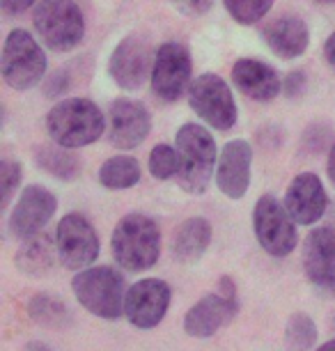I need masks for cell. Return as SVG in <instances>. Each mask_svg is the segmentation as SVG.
<instances>
[{
  "label": "cell",
  "instance_id": "18",
  "mask_svg": "<svg viewBox=\"0 0 335 351\" xmlns=\"http://www.w3.org/2000/svg\"><path fill=\"white\" fill-rule=\"evenodd\" d=\"M239 313V301L223 294H207L184 317V330L190 337H212L225 328Z\"/></svg>",
  "mask_w": 335,
  "mask_h": 351
},
{
  "label": "cell",
  "instance_id": "26",
  "mask_svg": "<svg viewBox=\"0 0 335 351\" xmlns=\"http://www.w3.org/2000/svg\"><path fill=\"white\" fill-rule=\"evenodd\" d=\"M314 342H317V326H314L312 317H308L306 313L292 315L285 326L287 351H312Z\"/></svg>",
  "mask_w": 335,
  "mask_h": 351
},
{
  "label": "cell",
  "instance_id": "4",
  "mask_svg": "<svg viewBox=\"0 0 335 351\" xmlns=\"http://www.w3.org/2000/svg\"><path fill=\"white\" fill-rule=\"evenodd\" d=\"M71 289L88 313L101 319H120L127 301V285L120 271L110 267H90L71 278Z\"/></svg>",
  "mask_w": 335,
  "mask_h": 351
},
{
  "label": "cell",
  "instance_id": "8",
  "mask_svg": "<svg viewBox=\"0 0 335 351\" xmlns=\"http://www.w3.org/2000/svg\"><path fill=\"white\" fill-rule=\"evenodd\" d=\"M58 260L69 271L90 269L99 257V234L83 214H67L60 218L55 230Z\"/></svg>",
  "mask_w": 335,
  "mask_h": 351
},
{
  "label": "cell",
  "instance_id": "39",
  "mask_svg": "<svg viewBox=\"0 0 335 351\" xmlns=\"http://www.w3.org/2000/svg\"><path fill=\"white\" fill-rule=\"evenodd\" d=\"M314 3H321V5H331V3H335V0H314Z\"/></svg>",
  "mask_w": 335,
  "mask_h": 351
},
{
  "label": "cell",
  "instance_id": "13",
  "mask_svg": "<svg viewBox=\"0 0 335 351\" xmlns=\"http://www.w3.org/2000/svg\"><path fill=\"white\" fill-rule=\"evenodd\" d=\"M154 58L142 37H124L108 60V74L122 90H138L145 85L147 74H152Z\"/></svg>",
  "mask_w": 335,
  "mask_h": 351
},
{
  "label": "cell",
  "instance_id": "29",
  "mask_svg": "<svg viewBox=\"0 0 335 351\" xmlns=\"http://www.w3.org/2000/svg\"><path fill=\"white\" fill-rule=\"evenodd\" d=\"M21 165L16 161H12V158H5L3 161V168H0V182H3V209L8 207L10 200L14 197V191L18 189V184H21Z\"/></svg>",
  "mask_w": 335,
  "mask_h": 351
},
{
  "label": "cell",
  "instance_id": "38",
  "mask_svg": "<svg viewBox=\"0 0 335 351\" xmlns=\"http://www.w3.org/2000/svg\"><path fill=\"white\" fill-rule=\"evenodd\" d=\"M314 351H335V340L326 342V344H319V347L314 349Z\"/></svg>",
  "mask_w": 335,
  "mask_h": 351
},
{
  "label": "cell",
  "instance_id": "28",
  "mask_svg": "<svg viewBox=\"0 0 335 351\" xmlns=\"http://www.w3.org/2000/svg\"><path fill=\"white\" fill-rule=\"evenodd\" d=\"M223 5L236 23L253 25L271 10L273 0H223Z\"/></svg>",
  "mask_w": 335,
  "mask_h": 351
},
{
  "label": "cell",
  "instance_id": "16",
  "mask_svg": "<svg viewBox=\"0 0 335 351\" xmlns=\"http://www.w3.org/2000/svg\"><path fill=\"white\" fill-rule=\"evenodd\" d=\"M328 197L324 184L312 172H301L285 191V209L297 225L317 223L326 211Z\"/></svg>",
  "mask_w": 335,
  "mask_h": 351
},
{
  "label": "cell",
  "instance_id": "34",
  "mask_svg": "<svg viewBox=\"0 0 335 351\" xmlns=\"http://www.w3.org/2000/svg\"><path fill=\"white\" fill-rule=\"evenodd\" d=\"M324 58H326V62L335 69V32H331V37L326 39V44H324Z\"/></svg>",
  "mask_w": 335,
  "mask_h": 351
},
{
  "label": "cell",
  "instance_id": "33",
  "mask_svg": "<svg viewBox=\"0 0 335 351\" xmlns=\"http://www.w3.org/2000/svg\"><path fill=\"white\" fill-rule=\"evenodd\" d=\"M35 3H37V0H0V5H3V12H5L8 16L21 14V12L30 10Z\"/></svg>",
  "mask_w": 335,
  "mask_h": 351
},
{
  "label": "cell",
  "instance_id": "11",
  "mask_svg": "<svg viewBox=\"0 0 335 351\" xmlns=\"http://www.w3.org/2000/svg\"><path fill=\"white\" fill-rule=\"evenodd\" d=\"M170 308V285L161 278H145L129 287L124 301V317L131 326L149 330L159 326Z\"/></svg>",
  "mask_w": 335,
  "mask_h": 351
},
{
  "label": "cell",
  "instance_id": "3",
  "mask_svg": "<svg viewBox=\"0 0 335 351\" xmlns=\"http://www.w3.org/2000/svg\"><path fill=\"white\" fill-rule=\"evenodd\" d=\"M177 154H179V172L177 184L186 193H205L212 182L216 165V143L202 124L186 122L177 131Z\"/></svg>",
  "mask_w": 335,
  "mask_h": 351
},
{
  "label": "cell",
  "instance_id": "32",
  "mask_svg": "<svg viewBox=\"0 0 335 351\" xmlns=\"http://www.w3.org/2000/svg\"><path fill=\"white\" fill-rule=\"evenodd\" d=\"M282 88H285L287 97H299L306 88V74L303 71H292V74H287Z\"/></svg>",
  "mask_w": 335,
  "mask_h": 351
},
{
  "label": "cell",
  "instance_id": "7",
  "mask_svg": "<svg viewBox=\"0 0 335 351\" xmlns=\"http://www.w3.org/2000/svg\"><path fill=\"white\" fill-rule=\"evenodd\" d=\"M253 232L260 246L271 257H287L297 248V223L287 214L285 204L273 195H262L253 209Z\"/></svg>",
  "mask_w": 335,
  "mask_h": 351
},
{
  "label": "cell",
  "instance_id": "25",
  "mask_svg": "<svg viewBox=\"0 0 335 351\" xmlns=\"http://www.w3.org/2000/svg\"><path fill=\"white\" fill-rule=\"evenodd\" d=\"M140 163L134 156H110L99 168L101 186L110 191H124L140 182Z\"/></svg>",
  "mask_w": 335,
  "mask_h": 351
},
{
  "label": "cell",
  "instance_id": "9",
  "mask_svg": "<svg viewBox=\"0 0 335 351\" xmlns=\"http://www.w3.org/2000/svg\"><path fill=\"white\" fill-rule=\"evenodd\" d=\"M188 104L198 117L216 131H229L236 124V104L232 90L216 74H202L190 83Z\"/></svg>",
  "mask_w": 335,
  "mask_h": 351
},
{
  "label": "cell",
  "instance_id": "24",
  "mask_svg": "<svg viewBox=\"0 0 335 351\" xmlns=\"http://www.w3.org/2000/svg\"><path fill=\"white\" fill-rule=\"evenodd\" d=\"M28 317L44 328H62L71 322L67 303L51 294H35L28 299Z\"/></svg>",
  "mask_w": 335,
  "mask_h": 351
},
{
  "label": "cell",
  "instance_id": "15",
  "mask_svg": "<svg viewBox=\"0 0 335 351\" xmlns=\"http://www.w3.org/2000/svg\"><path fill=\"white\" fill-rule=\"evenodd\" d=\"M251 161L253 147L248 141H229L221 152L219 168H216V184L219 191L229 200H241L251 186Z\"/></svg>",
  "mask_w": 335,
  "mask_h": 351
},
{
  "label": "cell",
  "instance_id": "17",
  "mask_svg": "<svg viewBox=\"0 0 335 351\" xmlns=\"http://www.w3.org/2000/svg\"><path fill=\"white\" fill-rule=\"evenodd\" d=\"M303 271L314 287L335 289V230L314 228L303 241Z\"/></svg>",
  "mask_w": 335,
  "mask_h": 351
},
{
  "label": "cell",
  "instance_id": "12",
  "mask_svg": "<svg viewBox=\"0 0 335 351\" xmlns=\"http://www.w3.org/2000/svg\"><path fill=\"white\" fill-rule=\"evenodd\" d=\"M58 209L55 195L44 186H25L23 193L18 195V202L14 204L8 221L10 234L16 239L28 241L32 237L42 234V230L46 228V223L53 218Z\"/></svg>",
  "mask_w": 335,
  "mask_h": 351
},
{
  "label": "cell",
  "instance_id": "5",
  "mask_svg": "<svg viewBox=\"0 0 335 351\" xmlns=\"http://www.w3.org/2000/svg\"><path fill=\"white\" fill-rule=\"evenodd\" d=\"M39 39L51 51L64 53L81 44L85 35V19L74 0H42L32 12Z\"/></svg>",
  "mask_w": 335,
  "mask_h": 351
},
{
  "label": "cell",
  "instance_id": "35",
  "mask_svg": "<svg viewBox=\"0 0 335 351\" xmlns=\"http://www.w3.org/2000/svg\"><path fill=\"white\" fill-rule=\"evenodd\" d=\"M219 294L223 296H227V299H236V294H234V282H232V278H221V282H219Z\"/></svg>",
  "mask_w": 335,
  "mask_h": 351
},
{
  "label": "cell",
  "instance_id": "31",
  "mask_svg": "<svg viewBox=\"0 0 335 351\" xmlns=\"http://www.w3.org/2000/svg\"><path fill=\"white\" fill-rule=\"evenodd\" d=\"M69 88V76L67 71H58L46 81V97H60L62 92H67Z\"/></svg>",
  "mask_w": 335,
  "mask_h": 351
},
{
  "label": "cell",
  "instance_id": "23",
  "mask_svg": "<svg viewBox=\"0 0 335 351\" xmlns=\"http://www.w3.org/2000/svg\"><path fill=\"white\" fill-rule=\"evenodd\" d=\"M37 165L44 168L49 175L58 177L62 182H71L81 175V158L67 147L60 145H46V147L37 149Z\"/></svg>",
  "mask_w": 335,
  "mask_h": 351
},
{
  "label": "cell",
  "instance_id": "36",
  "mask_svg": "<svg viewBox=\"0 0 335 351\" xmlns=\"http://www.w3.org/2000/svg\"><path fill=\"white\" fill-rule=\"evenodd\" d=\"M326 172L328 177L335 182V143L331 145V152H328V163H326Z\"/></svg>",
  "mask_w": 335,
  "mask_h": 351
},
{
  "label": "cell",
  "instance_id": "30",
  "mask_svg": "<svg viewBox=\"0 0 335 351\" xmlns=\"http://www.w3.org/2000/svg\"><path fill=\"white\" fill-rule=\"evenodd\" d=\"M175 5V10H179L186 16H202L212 10L214 0H170Z\"/></svg>",
  "mask_w": 335,
  "mask_h": 351
},
{
  "label": "cell",
  "instance_id": "21",
  "mask_svg": "<svg viewBox=\"0 0 335 351\" xmlns=\"http://www.w3.org/2000/svg\"><path fill=\"white\" fill-rule=\"evenodd\" d=\"M209 243H212V225L207 218L193 216L186 218L179 228L175 230L173 237V257L177 262H198L207 253Z\"/></svg>",
  "mask_w": 335,
  "mask_h": 351
},
{
  "label": "cell",
  "instance_id": "10",
  "mask_svg": "<svg viewBox=\"0 0 335 351\" xmlns=\"http://www.w3.org/2000/svg\"><path fill=\"white\" fill-rule=\"evenodd\" d=\"M152 90L161 101H177L190 88V53L179 42L161 44L154 53Z\"/></svg>",
  "mask_w": 335,
  "mask_h": 351
},
{
  "label": "cell",
  "instance_id": "1",
  "mask_svg": "<svg viewBox=\"0 0 335 351\" xmlns=\"http://www.w3.org/2000/svg\"><path fill=\"white\" fill-rule=\"evenodd\" d=\"M115 262L129 274L152 269L161 255V230L152 216L127 214L115 225L110 237Z\"/></svg>",
  "mask_w": 335,
  "mask_h": 351
},
{
  "label": "cell",
  "instance_id": "27",
  "mask_svg": "<svg viewBox=\"0 0 335 351\" xmlns=\"http://www.w3.org/2000/svg\"><path fill=\"white\" fill-rule=\"evenodd\" d=\"M149 172H152V177L159 182L177 177V172H179V154H177V147L156 145V147L149 152Z\"/></svg>",
  "mask_w": 335,
  "mask_h": 351
},
{
  "label": "cell",
  "instance_id": "20",
  "mask_svg": "<svg viewBox=\"0 0 335 351\" xmlns=\"http://www.w3.org/2000/svg\"><path fill=\"white\" fill-rule=\"evenodd\" d=\"M262 35H264L269 49L278 58H282V60H294V58L303 56L308 42H310V32H308L306 21L292 14L271 21Z\"/></svg>",
  "mask_w": 335,
  "mask_h": 351
},
{
  "label": "cell",
  "instance_id": "22",
  "mask_svg": "<svg viewBox=\"0 0 335 351\" xmlns=\"http://www.w3.org/2000/svg\"><path fill=\"white\" fill-rule=\"evenodd\" d=\"M55 255H58L55 237L42 232V234L32 237V239H28L21 248H18L14 264L25 276H44L53 269Z\"/></svg>",
  "mask_w": 335,
  "mask_h": 351
},
{
  "label": "cell",
  "instance_id": "14",
  "mask_svg": "<svg viewBox=\"0 0 335 351\" xmlns=\"http://www.w3.org/2000/svg\"><path fill=\"white\" fill-rule=\"evenodd\" d=\"M152 131L149 112L140 101L117 99L108 110V141L117 149L138 147Z\"/></svg>",
  "mask_w": 335,
  "mask_h": 351
},
{
  "label": "cell",
  "instance_id": "6",
  "mask_svg": "<svg viewBox=\"0 0 335 351\" xmlns=\"http://www.w3.org/2000/svg\"><path fill=\"white\" fill-rule=\"evenodd\" d=\"M0 71L10 88L30 90L46 74V56L30 32L21 28L12 30L3 46Z\"/></svg>",
  "mask_w": 335,
  "mask_h": 351
},
{
  "label": "cell",
  "instance_id": "19",
  "mask_svg": "<svg viewBox=\"0 0 335 351\" xmlns=\"http://www.w3.org/2000/svg\"><path fill=\"white\" fill-rule=\"evenodd\" d=\"M232 83L253 101H271L282 90L280 78L271 64L253 60V58H241L234 62Z\"/></svg>",
  "mask_w": 335,
  "mask_h": 351
},
{
  "label": "cell",
  "instance_id": "37",
  "mask_svg": "<svg viewBox=\"0 0 335 351\" xmlns=\"http://www.w3.org/2000/svg\"><path fill=\"white\" fill-rule=\"evenodd\" d=\"M25 351H55V349L49 347L46 342H30L28 347H25Z\"/></svg>",
  "mask_w": 335,
  "mask_h": 351
},
{
  "label": "cell",
  "instance_id": "2",
  "mask_svg": "<svg viewBox=\"0 0 335 351\" xmlns=\"http://www.w3.org/2000/svg\"><path fill=\"white\" fill-rule=\"evenodd\" d=\"M106 129V117L101 108L90 99L74 97L55 104L46 115L49 138L60 147L78 149L97 143Z\"/></svg>",
  "mask_w": 335,
  "mask_h": 351
}]
</instances>
